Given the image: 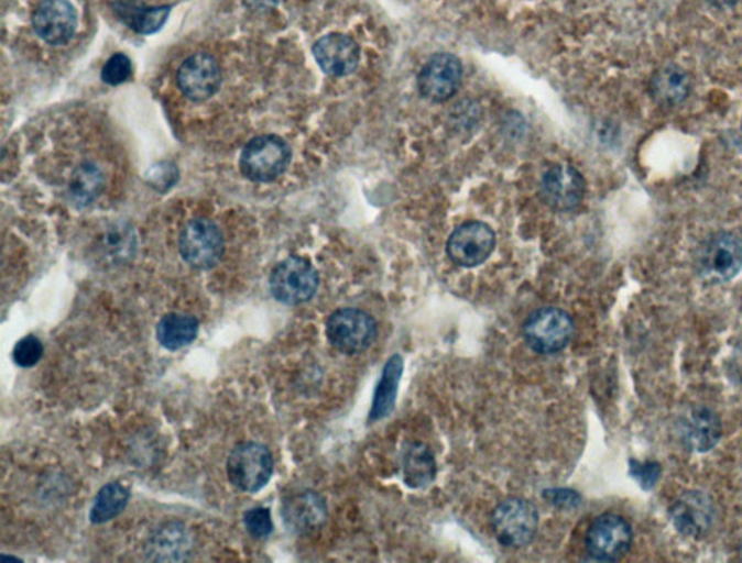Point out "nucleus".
Listing matches in <instances>:
<instances>
[{
  "instance_id": "obj_1",
  "label": "nucleus",
  "mask_w": 742,
  "mask_h": 563,
  "mask_svg": "<svg viewBox=\"0 0 742 563\" xmlns=\"http://www.w3.org/2000/svg\"><path fill=\"white\" fill-rule=\"evenodd\" d=\"M274 470L272 452L259 442L233 448L227 461L229 483L242 493H258L269 484Z\"/></svg>"
},
{
  "instance_id": "obj_2",
  "label": "nucleus",
  "mask_w": 742,
  "mask_h": 563,
  "mask_svg": "<svg viewBox=\"0 0 742 563\" xmlns=\"http://www.w3.org/2000/svg\"><path fill=\"white\" fill-rule=\"evenodd\" d=\"M742 268V241L732 233L712 235L696 255V269L702 280L711 284L731 282Z\"/></svg>"
},
{
  "instance_id": "obj_3",
  "label": "nucleus",
  "mask_w": 742,
  "mask_h": 563,
  "mask_svg": "<svg viewBox=\"0 0 742 563\" xmlns=\"http://www.w3.org/2000/svg\"><path fill=\"white\" fill-rule=\"evenodd\" d=\"M292 151L276 135H263L251 140L241 154V173L249 180L270 183L281 177L291 164Z\"/></svg>"
},
{
  "instance_id": "obj_4",
  "label": "nucleus",
  "mask_w": 742,
  "mask_h": 563,
  "mask_svg": "<svg viewBox=\"0 0 742 563\" xmlns=\"http://www.w3.org/2000/svg\"><path fill=\"white\" fill-rule=\"evenodd\" d=\"M319 276L313 264L302 256H291L274 267L270 276V291L283 305L306 303L315 296Z\"/></svg>"
},
{
  "instance_id": "obj_5",
  "label": "nucleus",
  "mask_w": 742,
  "mask_h": 563,
  "mask_svg": "<svg viewBox=\"0 0 742 563\" xmlns=\"http://www.w3.org/2000/svg\"><path fill=\"white\" fill-rule=\"evenodd\" d=\"M572 335H575V324L570 316L561 309H538L525 320L526 345L538 354H557L569 345Z\"/></svg>"
},
{
  "instance_id": "obj_6",
  "label": "nucleus",
  "mask_w": 742,
  "mask_h": 563,
  "mask_svg": "<svg viewBox=\"0 0 742 563\" xmlns=\"http://www.w3.org/2000/svg\"><path fill=\"white\" fill-rule=\"evenodd\" d=\"M378 336V323L365 311L346 308L334 311L327 320V338L336 350L346 355L360 354Z\"/></svg>"
},
{
  "instance_id": "obj_7",
  "label": "nucleus",
  "mask_w": 742,
  "mask_h": 563,
  "mask_svg": "<svg viewBox=\"0 0 742 563\" xmlns=\"http://www.w3.org/2000/svg\"><path fill=\"white\" fill-rule=\"evenodd\" d=\"M492 526L494 536L503 547H526L537 534V508L522 498H508L493 511Z\"/></svg>"
},
{
  "instance_id": "obj_8",
  "label": "nucleus",
  "mask_w": 742,
  "mask_h": 563,
  "mask_svg": "<svg viewBox=\"0 0 742 563\" xmlns=\"http://www.w3.org/2000/svg\"><path fill=\"white\" fill-rule=\"evenodd\" d=\"M178 249L190 267L209 269L221 261L226 241L217 223L209 219H195L183 229Z\"/></svg>"
},
{
  "instance_id": "obj_9",
  "label": "nucleus",
  "mask_w": 742,
  "mask_h": 563,
  "mask_svg": "<svg viewBox=\"0 0 742 563\" xmlns=\"http://www.w3.org/2000/svg\"><path fill=\"white\" fill-rule=\"evenodd\" d=\"M632 528L624 517L602 515L590 526L586 533V551L599 562H616L630 552Z\"/></svg>"
},
{
  "instance_id": "obj_10",
  "label": "nucleus",
  "mask_w": 742,
  "mask_h": 563,
  "mask_svg": "<svg viewBox=\"0 0 742 563\" xmlns=\"http://www.w3.org/2000/svg\"><path fill=\"white\" fill-rule=\"evenodd\" d=\"M497 235L484 222L462 223L451 233L447 242L448 258L460 267L473 268L483 264L493 253Z\"/></svg>"
},
{
  "instance_id": "obj_11",
  "label": "nucleus",
  "mask_w": 742,
  "mask_h": 563,
  "mask_svg": "<svg viewBox=\"0 0 742 563\" xmlns=\"http://www.w3.org/2000/svg\"><path fill=\"white\" fill-rule=\"evenodd\" d=\"M539 191L549 208L570 212L583 201L586 183L579 169L569 164H557L544 173Z\"/></svg>"
},
{
  "instance_id": "obj_12",
  "label": "nucleus",
  "mask_w": 742,
  "mask_h": 563,
  "mask_svg": "<svg viewBox=\"0 0 742 563\" xmlns=\"http://www.w3.org/2000/svg\"><path fill=\"white\" fill-rule=\"evenodd\" d=\"M462 66L452 54L439 53L430 57L418 76L421 95L430 102H446L461 85Z\"/></svg>"
},
{
  "instance_id": "obj_13",
  "label": "nucleus",
  "mask_w": 742,
  "mask_h": 563,
  "mask_svg": "<svg viewBox=\"0 0 742 563\" xmlns=\"http://www.w3.org/2000/svg\"><path fill=\"white\" fill-rule=\"evenodd\" d=\"M32 26L47 44H67L77 30L76 8L70 0H43L32 18Z\"/></svg>"
},
{
  "instance_id": "obj_14",
  "label": "nucleus",
  "mask_w": 742,
  "mask_h": 563,
  "mask_svg": "<svg viewBox=\"0 0 742 563\" xmlns=\"http://www.w3.org/2000/svg\"><path fill=\"white\" fill-rule=\"evenodd\" d=\"M672 523L677 532L690 539H702L711 532L714 506L711 497L700 492L685 493L670 508Z\"/></svg>"
},
{
  "instance_id": "obj_15",
  "label": "nucleus",
  "mask_w": 742,
  "mask_h": 563,
  "mask_svg": "<svg viewBox=\"0 0 742 563\" xmlns=\"http://www.w3.org/2000/svg\"><path fill=\"white\" fill-rule=\"evenodd\" d=\"M177 85L186 98L200 102L217 93L221 86V68L209 54H194L178 68Z\"/></svg>"
},
{
  "instance_id": "obj_16",
  "label": "nucleus",
  "mask_w": 742,
  "mask_h": 563,
  "mask_svg": "<svg viewBox=\"0 0 742 563\" xmlns=\"http://www.w3.org/2000/svg\"><path fill=\"white\" fill-rule=\"evenodd\" d=\"M314 57L327 75L343 77L357 70L361 52L359 44L351 36L332 32L316 41Z\"/></svg>"
},
{
  "instance_id": "obj_17",
  "label": "nucleus",
  "mask_w": 742,
  "mask_h": 563,
  "mask_svg": "<svg viewBox=\"0 0 742 563\" xmlns=\"http://www.w3.org/2000/svg\"><path fill=\"white\" fill-rule=\"evenodd\" d=\"M283 521L291 532L309 534L327 521V503L318 493L304 492L286 498L282 507Z\"/></svg>"
},
{
  "instance_id": "obj_18",
  "label": "nucleus",
  "mask_w": 742,
  "mask_h": 563,
  "mask_svg": "<svg viewBox=\"0 0 742 563\" xmlns=\"http://www.w3.org/2000/svg\"><path fill=\"white\" fill-rule=\"evenodd\" d=\"M680 437L690 451L705 453L712 451L722 437L719 416L707 406H698L681 418Z\"/></svg>"
},
{
  "instance_id": "obj_19",
  "label": "nucleus",
  "mask_w": 742,
  "mask_h": 563,
  "mask_svg": "<svg viewBox=\"0 0 742 563\" xmlns=\"http://www.w3.org/2000/svg\"><path fill=\"white\" fill-rule=\"evenodd\" d=\"M194 547L192 534L185 525L172 521L160 526L146 542V558L157 562L185 561Z\"/></svg>"
},
{
  "instance_id": "obj_20",
  "label": "nucleus",
  "mask_w": 742,
  "mask_h": 563,
  "mask_svg": "<svg viewBox=\"0 0 742 563\" xmlns=\"http://www.w3.org/2000/svg\"><path fill=\"white\" fill-rule=\"evenodd\" d=\"M691 80L687 71L675 64L659 68L650 84L654 100L662 107H676L690 95Z\"/></svg>"
},
{
  "instance_id": "obj_21",
  "label": "nucleus",
  "mask_w": 742,
  "mask_h": 563,
  "mask_svg": "<svg viewBox=\"0 0 742 563\" xmlns=\"http://www.w3.org/2000/svg\"><path fill=\"white\" fill-rule=\"evenodd\" d=\"M157 341L167 351H178L198 338L199 320L186 313H168L157 324Z\"/></svg>"
},
{
  "instance_id": "obj_22",
  "label": "nucleus",
  "mask_w": 742,
  "mask_h": 563,
  "mask_svg": "<svg viewBox=\"0 0 742 563\" xmlns=\"http://www.w3.org/2000/svg\"><path fill=\"white\" fill-rule=\"evenodd\" d=\"M403 360L401 355H393L384 366L382 378L375 388L373 406L370 411V422H379L388 418L395 409L397 388L402 378Z\"/></svg>"
},
{
  "instance_id": "obj_23",
  "label": "nucleus",
  "mask_w": 742,
  "mask_h": 563,
  "mask_svg": "<svg viewBox=\"0 0 742 563\" xmlns=\"http://www.w3.org/2000/svg\"><path fill=\"white\" fill-rule=\"evenodd\" d=\"M402 473L411 488L428 487L437 474L433 452L423 443L406 445L402 453Z\"/></svg>"
},
{
  "instance_id": "obj_24",
  "label": "nucleus",
  "mask_w": 742,
  "mask_h": 563,
  "mask_svg": "<svg viewBox=\"0 0 742 563\" xmlns=\"http://www.w3.org/2000/svg\"><path fill=\"white\" fill-rule=\"evenodd\" d=\"M113 11L123 24L139 34H154L166 24L172 8H146L132 2H117L113 4Z\"/></svg>"
},
{
  "instance_id": "obj_25",
  "label": "nucleus",
  "mask_w": 742,
  "mask_h": 563,
  "mask_svg": "<svg viewBox=\"0 0 742 563\" xmlns=\"http://www.w3.org/2000/svg\"><path fill=\"white\" fill-rule=\"evenodd\" d=\"M130 501V492L122 484L109 483L96 494L89 519L94 525L108 523L121 515Z\"/></svg>"
},
{
  "instance_id": "obj_26",
  "label": "nucleus",
  "mask_w": 742,
  "mask_h": 563,
  "mask_svg": "<svg viewBox=\"0 0 742 563\" xmlns=\"http://www.w3.org/2000/svg\"><path fill=\"white\" fill-rule=\"evenodd\" d=\"M135 246V233L130 227H111L100 236L99 254L109 263H126L134 255Z\"/></svg>"
},
{
  "instance_id": "obj_27",
  "label": "nucleus",
  "mask_w": 742,
  "mask_h": 563,
  "mask_svg": "<svg viewBox=\"0 0 742 563\" xmlns=\"http://www.w3.org/2000/svg\"><path fill=\"white\" fill-rule=\"evenodd\" d=\"M105 178L102 172L95 164H81L70 178V196L76 203L90 205L102 194Z\"/></svg>"
},
{
  "instance_id": "obj_28",
  "label": "nucleus",
  "mask_w": 742,
  "mask_h": 563,
  "mask_svg": "<svg viewBox=\"0 0 742 563\" xmlns=\"http://www.w3.org/2000/svg\"><path fill=\"white\" fill-rule=\"evenodd\" d=\"M43 355V342L34 335H29L17 342L15 347H13L12 360L21 368H32L40 363Z\"/></svg>"
},
{
  "instance_id": "obj_29",
  "label": "nucleus",
  "mask_w": 742,
  "mask_h": 563,
  "mask_svg": "<svg viewBox=\"0 0 742 563\" xmlns=\"http://www.w3.org/2000/svg\"><path fill=\"white\" fill-rule=\"evenodd\" d=\"M244 526L247 532L253 536L254 539H265L273 533V519L270 508L255 507L245 511Z\"/></svg>"
},
{
  "instance_id": "obj_30",
  "label": "nucleus",
  "mask_w": 742,
  "mask_h": 563,
  "mask_svg": "<svg viewBox=\"0 0 742 563\" xmlns=\"http://www.w3.org/2000/svg\"><path fill=\"white\" fill-rule=\"evenodd\" d=\"M131 73V59L126 54H114L103 66L102 80L111 86L122 85L130 79Z\"/></svg>"
},
{
  "instance_id": "obj_31",
  "label": "nucleus",
  "mask_w": 742,
  "mask_h": 563,
  "mask_svg": "<svg viewBox=\"0 0 742 563\" xmlns=\"http://www.w3.org/2000/svg\"><path fill=\"white\" fill-rule=\"evenodd\" d=\"M631 477L641 485L643 489H653L662 475V466L657 462L630 461Z\"/></svg>"
},
{
  "instance_id": "obj_32",
  "label": "nucleus",
  "mask_w": 742,
  "mask_h": 563,
  "mask_svg": "<svg viewBox=\"0 0 742 563\" xmlns=\"http://www.w3.org/2000/svg\"><path fill=\"white\" fill-rule=\"evenodd\" d=\"M728 373H730L731 379H734L736 384L742 386V342L740 345H736L734 352H732L730 365H728Z\"/></svg>"
},
{
  "instance_id": "obj_33",
  "label": "nucleus",
  "mask_w": 742,
  "mask_h": 563,
  "mask_svg": "<svg viewBox=\"0 0 742 563\" xmlns=\"http://www.w3.org/2000/svg\"><path fill=\"white\" fill-rule=\"evenodd\" d=\"M553 494V501L563 503V506H577L580 503V497L575 492L569 489H557V492H549Z\"/></svg>"
},
{
  "instance_id": "obj_34",
  "label": "nucleus",
  "mask_w": 742,
  "mask_h": 563,
  "mask_svg": "<svg viewBox=\"0 0 742 563\" xmlns=\"http://www.w3.org/2000/svg\"><path fill=\"white\" fill-rule=\"evenodd\" d=\"M249 7L254 9H268L279 3V0H245Z\"/></svg>"
},
{
  "instance_id": "obj_35",
  "label": "nucleus",
  "mask_w": 742,
  "mask_h": 563,
  "mask_svg": "<svg viewBox=\"0 0 742 563\" xmlns=\"http://www.w3.org/2000/svg\"><path fill=\"white\" fill-rule=\"evenodd\" d=\"M708 3H711L712 7L719 9L732 8L739 0H707Z\"/></svg>"
}]
</instances>
